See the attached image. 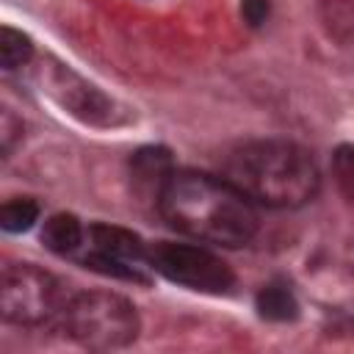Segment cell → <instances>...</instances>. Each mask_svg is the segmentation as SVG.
Returning a JSON list of instances; mask_svg holds the SVG:
<instances>
[{
  "mask_svg": "<svg viewBox=\"0 0 354 354\" xmlns=\"http://www.w3.org/2000/svg\"><path fill=\"white\" fill-rule=\"evenodd\" d=\"M33 58V41L22 30H14L8 25L0 28V64L6 72L28 66Z\"/></svg>",
  "mask_w": 354,
  "mask_h": 354,
  "instance_id": "cell-11",
  "label": "cell"
},
{
  "mask_svg": "<svg viewBox=\"0 0 354 354\" xmlns=\"http://www.w3.org/2000/svg\"><path fill=\"white\" fill-rule=\"evenodd\" d=\"M22 138V119H17L11 113V108L0 111V147H3V158H8L17 147V141Z\"/></svg>",
  "mask_w": 354,
  "mask_h": 354,
  "instance_id": "cell-14",
  "label": "cell"
},
{
  "mask_svg": "<svg viewBox=\"0 0 354 354\" xmlns=\"http://www.w3.org/2000/svg\"><path fill=\"white\" fill-rule=\"evenodd\" d=\"M39 213H41V207L28 196L8 199L0 207V227L6 232H28L39 221Z\"/></svg>",
  "mask_w": 354,
  "mask_h": 354,
  "instance_id": "cell-12",
  "label": "cell"
},
{
  "mask_svg": "<svg viewBox=\"0 0 354 354\" xmlns=\"http://www.w3.org/2000/svg\"><path fill=\"white\" fill-rule=\"evenodd\" d=\"M332 171L340 185V191L354 202V147H337L332 158Z\"/></svg>",
  "mask_w": 354,
  "mask_h": 354,
  "instance_id": "cell-13",
  "label": "cell"
},
{
  "mask_svg": "<svg viewBox=\"0 0 354 354\" xmlns=\"http://www.w3.org/2000/svg\"><path fill=\"white\" fill-rule=\"evenodd\" d=\"M224 177L252 202L293 210L315 199L321 174L313 155L285 138H252L224 155Z\"/></svg>",
  "mask_w": 354,
  "mask_h": 354,
  "instance_id": "cell-2",
  "label": "cell"
},
{
  "mask_svg": "<svg viewBox=\"0 0 354 354\" xmlns=\"http://www.w3.org/2000/svg\"><path fill=\"white\" fill-rule=\"evenodd\" d=\"M58 326L80 346L94 351L124 348L138 337L141 321L136 307L111 290L69 293Z\"/></svg>",
  "mask_w": 354,
  "mask_h": 354,
  "instance_id": "cell-3",
  "label": "cell"
},
{
  "mask_svg": "<svg viewBox=\"0 0 354 354\" xmlns=\"http://www.w3.org/2000/svg\"><path fill=\"white\" fill-rule=\"evenodd\" d=\"M86 230L77 216L72 213H55L41 227V243L58 254V257H77L86 243Z\"/></svg>",
  "mask_w": 354,
  "mask_h": 354,
  "instance_id": "cell-9",
  "label": "cell"
},
{
  "mask_svg": "<svg viewBox=\"0 0 354 354\" xmlns=\"http://www.w3.org/2000/svg\"><path fill=\"white\" fill-rule=\"evenodd\" d=\"M254 307H257L260 318H266V321L285 324V321H296L299 318V299L285 282L263 285L257 290V296H254Z\"/></svg>",
  "mask_w": 354,
  "mask_h": 354,
  "instance_id": "cell-10",
  "label": "cell"
},
{
  "mask_svg": "<svg viewBox=\"0 0 354 354\" xmlns=\"http://www.w3.org/2000/svg\"><path fill=\"white\" fill-rule=\"evenodd\" d=\"M47 91L77 119L91 122V124H111L113 122V100H108L100 88L77 77L75 72L58 66L47 77Z\"/></svg>",
  "mask_w": 354,
  "mask_h": 354,
  "instance_id": "cell-7",
  "label": "cell"
},
{
  "mask_svg": "<svg viewBox=\"0 0 354 354\" xmlns=\"http://www.w3.org/2000/svg\"><path fill=\"white\" fill-rule=\"evenodd\" d=\"M171 171H174V163H171L169 149H163V147H141L130 158V174H133L136 188L141 194H147L149 199H155V205H158V196H160L166 180L171 177Z\"/></svg>",
  "mask_w": 354,
  "mask_h": 354,
  "instance_id": "cell-8",
  "label": "cell"
},
{
  "mask_svg": "<svg viewBox=\"0 0 354 354\" xmlns=\"http://www.w3.org/2000/svg\"><path fill=\"white\" fill-rule=\"evenodd\" d=\"M241 14L252 28H260L268 19L271 6H268V0H241Z\"/></svg>",
  "mask_w": 354,
  "mask_h": 354,
  "instance_id": "cell-15",
  "label": "cell"
},
{
  "mask_svg": "<svg viewBox=\"0 0 354 354\" xmlns=\"http://www.w3.org/2000/svg\"><path fill=\"white\" fill-rule=\"evenodd\" d=\"M149 266L155 274L166 277L169 282L199 293L218 296L235 285L232 268L210 249L194 243H171V241L149 243Z\"/></svg>",
  "mask_w": 354,
  "mask_h": 354,
  "instance_id": "cell-6",
  "label": "cell"
},
{
  "mask_svg": "<svg viewBox=\"0 0 354 354\" xmlns=\"http://www.w3.org/2000/svg\"><path fill=\"white\" fill-rule=\"evenodd\" d=\"M163 221L202 243L238 249L246 246L260 227L254 202L238 191L224 174L174 169L158 196Z\"/></svg>",
  "mask_w": 354,
  "mask_h": 354,
  "instance_id": "cell-1",
  "label": "cell"
},
{
  "mask_svg": "<svg viewBox=\"0 0 354 354\" xmlns=\"http://www.w3.org/2000/svg\"><path fill=\"white\" fill-rule=\"evenodd\" d=\"M83 268L97 274L149 285L152 266H149V243H144L136 232L113 224H88L86 243L77 254Z\"/></svg>",
  "mask_w": 354,
  "mask_h": 354,
  "instance_id": "cell-5",
  "label": "cell"
},
{
  "mask_svg": "<svg viewBox=\"0 0 354 354\" xmlns=\"http://www.w3.org/2000/svg\"><path fill=\"white\" fill-rule=\"evenodd\" d=\"M69 290L64 282L33 266L6 263L0 274V313L17 326H50L61 321Z\"/></svg>",
  "mask_w": 354,
  "mask_h": 354,
  "instance_id": "cell-4",
  "label": "cell"
}]
</instances>
